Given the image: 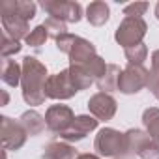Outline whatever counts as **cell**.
<instances>
[{
  "label": "cell",
  "mask_w": 159,
  "mask_h": 159,
  "mask_svg": "<svg viewBox=\"0 0 159 159\" xmlns=\"http://www.w3.org/2000/svg\"><path fill=\"white\" fill-rule=\"evenodd\" d=\"M23 79H21V88H23V99L26 105L38 107L43 105L45 96V84H47V67L36 58V56H25L23 58Z\"/></svg>",
  "instance_id": "6da1fadb"
},
{
  "label": "cell",
  "mask_w": 159,
  "mask_h": 159,
  "mask_svg": "<svg viewBox=\"0 0 159 159\" xmlns=\"http://www.w3.org/2000/svg\"><path fill=\"white\" fill-rule=\"evenodd\" d=\"M94 150L101 157H122L127 155V139L125 133H120L112 127H103L96 135L94 140Z\"/></svg>",
  "instance_id": "7a4b0ae2"
},
{
  "label": "cell",
  "mask_w": 159,
  "mask_h": 159,
  "mask_svg": "<svg viewBox=\"0 0 159 159\" xmlns=\"http://www.w3.org/2000/svg\"><path fill=\"white\" fill-rule=\"evenodd\" d=\"M146 32H148V25L142 17H124V21L116 28L114 39L118 45L127 49V47H135L142 43Z\"/></svg>",
  "instance_id": "3957f363"
},
{
  "label": "cell",
  "mask_w": 159,
  "mask_h": 159,
  "mask_svg": "<svg viewBox=\"0 0 159 159\" xmlns=\"http://www.w3.org/2000/svg\"><path fill=\"white\" fill-rule=\"evenodd\" d=\"M125 139L129 153H135L140 159H159V142H155L146 131L129 129L125 131Z\"/></svg>",
  "instance_id": "277c9868"
},
{
  "label": "cell",
  "mask_w": 159,
  "mask_h": 159,
  "mask_svg": "<svg viewBox=\"0 0 159 159\" xmlns=\"http://www.w3.org/2000/svg\"><path fill=\"white\" fill-rule=\"evenodd\" d=\"M150 81V71L144 66H131L127 64V67L122 69L120 79H118V92L122 94H137L142 88L148 86Z\"/></svg>",
  "instance_id": "5b68a950"
},
{
  "label": "cell",
  "mask_w": 159,
  "mask_h": 159,
  "mask_svg": "<svg viewBox=\"0 0 159 159\" xmlns=\"http://www.w3.org/2000/svg\"><path fill=\"white\" fill-rule=\"evenodd\" d=\"M0 133H2V148L4 152L19 150L25 146L28 131L21 124V120H11L10 116L0 118Z\"/></svg>",
  "instance_id": "8992f818"
},
{
  "label": "cell",
  "mask_w": 159,
  "mask_h": 159,
  "mask_svg": "<svg viewBox=\"0 0 159 159\" xmlns=\"http://www.w3.org/2000/svg\"><path fill=\"white\" fill-rule=\"evenodd\" d=\"M41 8L49 13V17H56L64 23H79L83 19V6L69 0H43Z\"/></svg>",
  "instance_id": "52a82bcc"
},
{
  "label": "cell",
  "mask_w": 159,
  "mask_h": 159,
  "mask_svg": "<svg viewBox=\"0 0 159 159\" xmlns=\"http://www.w3.org/2000/svg\"><path fill=\"white\" fill-rule=\"evenodd\" d=\"M77 94V88L71 83L69 69H62L56 75H49L45 84V96L49 99H69Z\"/></svg>",
  "instance_id": "ba28073f"
},
{
  "label": "cell",
  "mask_w": 159,
  "mask_h": 159,
  "mask_svg": "<svg viewBox=\"0 0 159 159\" xmlns=\"http://www.w3.org/2000/svg\"><path fill=\"white\" fill-rule=\"evenodd\" d=\"M73 120H75V114L67 105H51L45 112L47 129L52 133H58V135L66 133L71 127Z\"/></svg>",
  "instance_id": "9c48e42d"
},
{
  "label": "cell",
  "mask_w": 159,
  "mask_h": 159,
  "mask_svg": "<svg viewBox=\"0 0 159 159\" xmlns=\"http://www.w3.org/2000/svg\"><path fill=\"white\" fill-rule=\"evenodd\" d=\"M116 109H118L116 99H114L111 94H107V92H98V94H94V96L88 99V111H90V114H92L94 118H98L99 122H109V120H112L114 114H116Z\"/></svg>",
  "instance_id": "30bf717a"
},
{
  "label": "cell",
  "mask_w": 159,
  "mask_h": 159,
  "mask_svg": "<svg viewBox=\"0 0 159 159\" xmlns=\"http://www.w3.org/2000/svg\"><path fill=\"white\" fill-rule=\"evenodd\" d=\"M98 124H99V120L94 118V116H90V114L75 116L71 127H69L66 133H62L60 137H62L64 142H79V140H83L88 133L96 131V129H98Z\"/></svg>",
  "instance_id": "8fae6325"
},
{
  "label": "cell",
  "mask_w": 159,
  "mask_h": 159,
  "mask_svg": "<svg viewBox=\"0 0 159 159\" xmlns=\"http://www.w3.org/2000/svg\"><path fill=\"white\" fill-rule=\"evenodd\" d=\"M0 19H2V28H4V34L13 38V39H21L28 36V21H25L23 17H19L17 13L13 11H8V10H0Z\"/></svg>",
  "instance_id": "7c38bea8"
},
{
  "label": "cell",
  "mask_w": 159,
  "mask_h": 159,
  "mask_svg": "<svg viewBox=\"0 0 159 159\" xmlns=\"http://www.w3.org/2000/svg\"><path fill=\"white\" fill-rule=\"evenodd\" d=\"M67 56H69V66H84L90 58L96 56V47L92 41L77 36V39L71 47V52Z\"/></svg>",
  "instance_id": "4fadbf2b"
},
{
  "label": "cell",
  "mask_w": 159,
  "mask_h": 159,
  "mask_svg": "<svg viewBox=\"0 0 159 159\" xmlns=\"http://www.w3.org/2000/svg\"><path fill=\"white\" fill-rule=\"evenodd\" d=\"M77 150L69 142H49L43 148V159H77Z\"/></svg>",
  "instance_id": "5bb4252c"
},
{
  "label": "cell",
  "mask_w": 159,
  "mask_h": 159,
  "mask_svg": "<svg viewBox=\"0 0 159 159\" xmlns=\"http://www.w3.org/2000/svg\"><path fill=\"white\" fill-rule=\"evenodd\" d=\"M36 8L38 6L34 2H28V0H4L0 4V10L13 11L19 17H23L25 21H32L36 17Z\"/></svg>",
  "instance_id": "9a60e30c"
},
{
  "label": "cell",
  "mask_w": 159,
  "mask_h": 159,
  "mask_svg": "<svg viewBox=\"0 0 159 159\" xmlns=\"http://www.w3.org/2000/svg\"><path fill=\"white\" fill-rule=\"evenodd\" d=\"M111 17V10L105 2L101 0H96V2H90L88 8H86V19L90 25L94 26H103Z\"/></svg>",
  "instance_id": "2e32d148"
},
{
  "label": "cell",
  "mask_w": 159,
  "mask_h": 159,
  "mask_svg": "<svg viewBox=\"0 0 159 159\" xmlns=\"http://www.w3.org/2000/svg\"><path fill=\"white\" fill-rule=\"evenodd\" d=\"M19 120H21V124L25 125V129L28 131V135H30V137L39 135V133L47 127L45 118H43L39 112H36V111H26V112H23Z\"/></svg>",
  "instance_id": "e0dca14e"
},
{
  "label": "cell",
  "mask_w": 159,
  "mask_h": 159,
  "mask_svg": "<svg viewBox=\"0 0 159 159\" xmlns=\"http://www.w3.org/2000/svg\"><path fill=\"white\" fill-rule=\"evenodd\" d=\"M21 79H23V66H19L11 58L2 60V81L8 86H17L21 84Z\"/></svg>",
  "instance_id": "ac0fdd59"
},
{
  "label": "cell",
  "mask_w": 159,
  "mask_h": 159,
  "mask_svg": "<svg viewBox=\"0 0 159 159\" xmlns=\"http://www.w3.org/2000/svg\"><path fill=\"white\" fill-rule=\"evenodd\" d=\"M120 73H122V69H120L116 64H109L105 75L98 81L99 90H101V92H107V94L118 90V79H120Z\"/></svg>",
  "instance_id": "d6986e66"
},
{
  "label": "cell",
  "mask_w": 159,
  "mask_h": 159,
  "mask_svg": "<svg viewBox=\"0 0 159 159\" xmlns=\"http://www.w3.org/2000/svg\"><path fill=\"white\" fill-rule=\"evenodd\" d=\"M69 69V77H71V83H73V86L77 88V92H81V90H86V88H90L96 81L86 73V69L83 67V66H69L67 67Z\"/></svg>",
  "instance_id": "ffe728a7"
},
{
  "label": "cell",
  "mask_w": 159,
  "mask_h": 159,
  "mask_svg": "<svg viewBox=\"0 0 159 159\" xmlns=\"http://www.w3.org/2000/svg\"><path fill=\"white\" fill-rule=\"evenodd\" d=\"M142 124L146 127V133L159 142V109L157 107H150L142 112Z\"/></svg>",
  "instance_id": "44dd1931"
},
{
  "label": "cell",
  "mask_w": 159,
  "mask_h": 159,
  "mask_svg": "<svg viewBox=\"0 0 159 159\" xmlns=\"http://www.w3.org/2000/svg\"><path fill=\"white\" fill-rule=\"evenodd\" d=\"M107 66H109V64H105V60H103L101 56H98V54H96V56H94V58H90V60H88V62H86L83 67L86 69V73H88V75L94 79V81L98 83L99 79L105 75V71H107Z\"/></svg>",
  "instance_id": "7402d4cb"
},
{
  "label": "cell",
  "mask_w": 159,
  "mask_h": 159,
  "mask_svg": "<svg viewBox=\"0 0 159 159\" xmlns=\"http://www.w3.org/2000/svg\"><path fill=\"white\" fill-rule=\"evenodd\" d=\"M124 54H125V58H127V62H129L131 66H142V62H144L146 56H148V47H146L144 43H139V45H135V47L124 49Z\"/></svg>",
  "instance_id": "603a6c76"
},
{
  "label": "cell",
  "mask_w": 159,
  "mask_h": 159,
  "mask_svg": "<svg viewBox=\"0 0 159 159\" xmlns=\"http://www.w3.org/2000/svg\"><path fill=\"white\" fill-rule=\"evenodd\" d=\"M43 26L47 28L49 38H52L54 41H56L60 36L67 34V26H66V23H64V21H60V19H56V17H47V19H45V23H43Z\"/></svg>",
  "instance_id": "cb8c5ba5"
},
{
  "label": "cell",
  "mask_w": 159,
  "mask_h": 159,
  "mask_svg": "<svg viewBox=\"0 0 159 159\" xmlns=\"http://www.w3.org/2000/svg\"><path fill=\"white\" fill-rule=\"evenodd\" d=\"M47 38H49L47 28H45L43 25H39V26H36V28L26 36V45H30V47H36V49H38V47L45 45Z\"/></svg>",
  "instance_id": "d4e9b609"
},
{
  "label": "cell",
  "mask_w": 159,
  "mask_h": 159,
  "mask_svg": "<svg viewBox=\"0 0 159 159\" xmlns=\"http://www.w3.org/2000/svg\"><path fill=\"white\" fill-rule=\"evenodd\" d=\"M148 88L153 94L159 88V49L153 51L152 54V69H150V81H148Z\"/></svg>",
  "instance_id": "484cf974"
},
{
  "label": "cell",
  "mask_w": 159,
  "mask_h": 159,
  "mask_svg": "<svg viewBox=\"0 0 159 159\" xmlns=\"http://www.w3.org/2000/svg\"><path fill=\"white\" fill-rule=\"evenodd\" d=\"M21 47H23V45H21L17 39H13V38L2 34V45H0V52H2V58H4V60L10 58L11 54H17V52L21 51Z\"/></svg>",
  "instance_id": "4316f807"
},
{
  "label": "cell",
  "mask_w": 159,
  "mask_h": 159,
  "mask_svg": "<svg viewBox=\"0 0 159 159\" xmlns=\"http://www.w3.org/2000/svg\"><path fill=\"white\" fill-rule=\"evenodd\" d=\"M146 10H148L146 2H133V4L124 6V15L125 17H142Z\"/></svg>",
  "instance_id": "83f0119b"
},
{
  "label": "cell",
  "mask_w": 159,
  "mask_h": 159,
  "mask_svg": "<svg viewBox=\"0 0 159 159\" xmlns=\"http://www.w3.org/2000/svg\"><path fill=\"white\" fill-rule=\"evenodd\" d=\"M75 39H77V36H73V34H64V36H60L58 39H56V49L60 51V52H66V54H69L71 52V47H73V43H75Z\"/></svg>",
  "instance_id": "f1b7e54d"
},
{
  "label": "cell",
  "mask_w": 159,
  "mask_h": 159,
  "mask_svg": "<svg viewBox=\"0 0 159 159\" xmlns=\"http://www.w3.org/2000/svg\"><path fill=\"white\" fill-rule=\"evenodd\" d=\"M77 159H99L98 155H94V153H81Z\"/></svg>",
  "instance_id": "f546056e"
},
{
  "label": "cell",
  "mask_w": 159,
  "mask_h": 159,
  "mask_svg": "<svg viewBox=\"0 0 159 159\" xmlns=\"http://www.w3.org/2000/svg\"><path fill=\"white\" fill-rule=\"evenodd\" d=\"M155 17H157V21H159V2H157V6H155Z\"/></svg>",
  "instance_id": "4dcf8cb0"
},
{
  "label": "cell",
  "mask_w": 159,
  "mask_h": 159,
  "mask_svg": "<svg viewBox=\"0 0 159 159\" xmlns=\"http://www.w3.org/2000/svg\"><path fill=\"white\" fill-rule=\"evenodd\" d=\"M153 96H155V98H157V99H159V88H157V90H155V92H153Z\"/></svg>",
  "instance_id": "1f68e13d"
}]
</instances>
